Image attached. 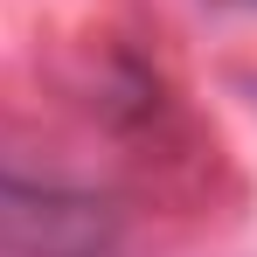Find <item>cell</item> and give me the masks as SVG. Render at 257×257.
I'll list each match as a JSON object with an SVG mask.
<instances>
[{
    "instance_id": "cell-1",
    "label": "cell",
    "mask_w": 257,
    "mask_h": 257,
    "mask_svg": "<svg viewBox=\"0 0 257 257\" xmlns=\"http://www.w3.org/2000/svg\"><path fill=\"white\" fill-rule=\"evenodd\" d=\"M118 195L0 160V257H118Z\"/></svg>"
},
{
    "instance_id": "cell-2",
    "label": "cell",
    "mask_w": 257,
    "mask_h": 257,
    "mask_svg": "<svg viewBox=\"0 0 257 257\" xmlns=\"http://www.w3.org/2000/svg\"><path fill=\"white\" fill-rule=\"evenodd\" d=\"M222 7H257V0H222Z\"/></svg>"
}]
</instances>
